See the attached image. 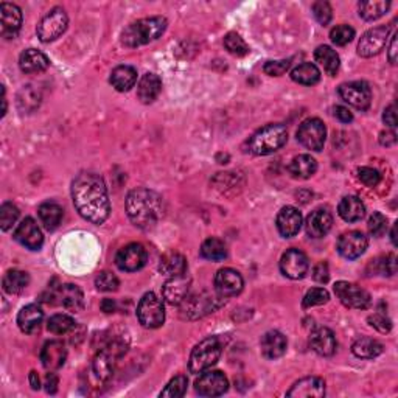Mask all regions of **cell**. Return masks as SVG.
Listing matches in <instances>:
<instances>
[{"instance_id": "cell-1", "label": "cell", "mask_w": 398, "mask_h": 398, "mask_svg": "<svg viewBox=\"0 0 398 398\" xmlns=\"http://www.w3.org/2000/svg\"><path fill=\"white\" fill-rule=\"evenodd\" d=\"M72 199L79 215L92 224L105 223L111 213L106 184L95 173H82L72 182Z\"/></svg>"}, {"instance_id": "cell-2", "label": "cell", "mask_w": 398, "mask_h": 398, "mask_svg": "<svg viewBox=\"0 0 398 398\" xmlns=\"http://www.w3.org/2000/svg\"><path fill=\"white\" fill-rule=\"evenodd\" d=\"M126 212L138 229H151L162 216V201L158 193L147 188H136L126 198Z\"/></svg>"}, {"instance_id": "cell-3", "label": "cell", "mask_w": 398, "mask_h": 398, "mask_svg": "<svg viewBox=\"0 0 398 398\" xmlns=\"http://www.w3.org/2000/svg\"><path fill=\"white\" fill-rule=\"evenodd\" d=\"M166 30V19L160 16L145 17L136 21L125 28L122 33V44L125 47L134 49L159 39Z\"/></svg>"}, {"instance_id": "cell-4", "label": "cell", "mask_w": 398, "mask_h": 398, "mask_svg": "<svg viewBox=\"0 0 398 398\" xmlns=\"http://www.w3.org/2000/svg\"><path fill=\"white\" fill-rule=\"evenodd\" d=\"M286 140L288 131L284 125H266L249 138L247 148L256 156H268L279 151L285 145Z\"/></svg>"}, {"instance_id": "cell-5", "label": "cell", "mask_w": 398, "mask_h": 398, "mask_svg": "<svg viewBox=\"0 0 398 398\" xmlns=\"http://www.w3.org/2000/svg\"><path fill=\"white\" fill-rule=\"evenodd\" d=\"M223 345L218 338H207L193 349L190 355L188 369L192 373H203L207 369L215 366L220 360Z\"/></svg>"}, {"instance_id": "cell-6", "label": "cell", "mask_w": 398, "mask_h": 398, "mask_svg": "<svg viewBox=\"0 0 398 398\" xmlns=\"http://www.w3.org/2000/svg\"><path fill=\"white\" fill-rule=\"evenodd\" d=\"M126 349H128V345L125 344L123 339H114L106 347L98 351L94 358V362H92V369H94V373L98 380L108 382L112 377L115 362H117L119 358L123 356Z\"/></svg>"}, {"instance_id": "cell-7", "label": "cell", "mask_w": 398, "mask_h": 398, "mask_svg": "<svg viewBox=\"0 0 398 398\" xmlns=\"http://www.w3.org/2000/svg\"><path fill=\"white\" fill-rule=\"evenodd\" d=\"M137 319L145 328H159L165 322V308L154 293H147L137 305Z\"/></svg>"}, {"instance_id": "cell-8", "label": "cell", "mask_w": 398, "mask_h": 398, "mask_svg": "<svg viewBox=\"0 0 398 398\" xmlns=\"http://www.w3.org/2000/svg\"><path fill=\"white\" fill-rule=\"evenodd\" d=\"M69 25V17L66 14V11L56 7L53 10H50L47 14H45L41 22L38 25V38L41 39L42 42H51L61 36L62 33L67 30Z\"/></svg>"}, {"instance_id": "cell-9", "label": "cell", "mask_w": 398, "mask_h": 398, "mask_svg": "<svg viewBox=\"0 0 398 398\" xmlns=\"http://www.w3.org/2000/svg\"><path fill=\"white\" fill-rule=\"evenodd\" d=\"M327 129L319 119H308L299 126L297 140L302 147L311 151H321L325 145Z\"/></svg>"}, {"instance_id": "cell-10", "label": "cell", "mask_w": 398, "mask_h": 398, "mask_svg": "<svg viewBox=\"0 0 398 398\" xmlns=\"http://www.w3.org/2000/svg\"><path fill=\"white\" fill-rule=\"evenodd\" d=\"M334 294H336L344 307L347 308L366 310L371 307V294L362 290L361 286L350 284V282H338L334 285Z\"/></svg>"}, {"instance_id": "cell-11", "label": "cell", "mask_w": 398, "mask_h": 398, "mask_svg": "<svg viewBox=\"0 0 398 398\" xmlns=\"http://www.w3.org/2000/svg\"><path fill=\"white\" fill-rule=\"evenodd\" d=\"M339 95L358 111H366L372 103V90L364 82H353L339 86Z\"/></svg>"}, {"instance_id": "cell-12", "label": "cell", "mask_w": 398, "mask_h": 398, "mask_svg": "<svg viewBox=\"0 0 398 398\" xmlns=\"http://www.w3.org/2000/svg\"><path fill=\"white\" fill-rule=\"evenodd\" d=\"M147 249L138 243H131L122 247L115 256V264H117L119 269L126 271V273H134V271L142 269L147 264Z\"/></svg>"}, {"instance_id": "cell-13", "label": "cell", "mask_w": 398, "mask_h": 398, "mask_svg": "<svg viewBox=\"0 0 398 398\" xmlns=\"http://www.w3.org/2000/svg\"><path fill=\"white\" fill-rule=\"evenodd\" d=\"M195 389L201 397H220L227 392L229 382L220 371H204L195 382Z\"/></svg>"}, {"instance_id": "cell-14", "label": "cell", "mask_w": 398, "mask_h": 398, "mask_svg": "<svg viewBox=\"0 0 398 398\" xmlns=\"http://www.w3.org/2000/svg\"><path fill=\"white\" fill-rule=\"evenodd\" d=\"M389 38L388 27H375L362 34V38L358 42V55L362 58H372L382 51Z\"/></svg>"}, {"instance_id": "cell-15", "label": "cell", "mask_w": 398, "mask_h": 398, "mask_svg": "<svg viewBox=\"0 0 398 398\" xmlns=\"http://www.w3.org/2000/svg\"><path fill=\"white\" fill-rule=\"evenodd\" d=\"M182 303V317L186 319H198V317L209 314L210 311H215L221 305L215 296L206 293L192 297L187 296Z\"/></svg>"}, {"instance_id": "cell-16", "label": "cell", "mask_w": 398, "mask_h": 398, "mask_svg": "<svg viewBox=\"0 0 398 398\" xmlns=\"http://www.w3.org/2000/svg\"><path fill=\"white\" fill-rule=\"evenodd\" d=\"M245 280L238 271L232 268H224L218 271L215 275V288L218 296L226 299V297H235L243 291Z\"/></svg>"}, {"instance_id": "cell-17", "label": "cell", "mask_w": 398, "mask_h": 398, "mask_svg": "<svg viewBox=\"0 0 398 398\" xmlns=\"http://www.w3.org/2000/svg\"><path fill=\"white\" fill-rule=\"evenodd\" d=\"M367 236L360 230H350L345 232L338 240V252L347 260H355L361 257L367 249Z\"/></svg>"}, {"instance_id": "cell-18", "label": "cell", "mask_w": 398, "mask_h": 398, "mask_svg": "<svg viewBox=\"0 0 398 398\" xmlns=\"http://www.w3.org/2000/svg\"><path fill=\"white\" fill-rule=\"evenodd\" d=\"M308 258L302 251L290 249L280 258V271L288 279L299 280L308 273Z\"/></svg>"}, {"instance_id": "cell-19", "label": "cell", "mask_w": 398, "mask_h": 398, "mask_svg": "<svg viewBox=\"0 0 398 398\" xmlns=\"http://www.w3.org/2000/svg\"><path fill=\"white\" fill-rule=\"evenodd\" d=\"M14 240L30 251H39L44 245V235L33 218L22 220L14 232Z\"/></svg>"}, {"instance_id": "cell-20", "label": "cell", "mask_w": 398, "mask_h": 398, "mask_svg": "<svg viewBox=\"0 0 398 398\" xmlns=\"http://www.w3.org/2000/svg\"><path fill=\"white\" fill-rule=\"evenodd\" d=\"M22 27V11L14 3H0V33L3 38L13 39Z\"/></svg>"}, {"instance_id": "cell-21", "label": "cell", "mask_w": 398, "mask_h": 398, "mask_svg": "<svg viewBox=\"0 0 398 398\" xmlns=\"http://www.w3.org/2000/svg\"><path fill=\"white\" fill-rule=\"evenodd\" d=\"M190 285H192V279L187 275V273L181 275H173L164 285V299L170 305H181L188 296Z\"/></svg>"}, {"instance_id": "cell-22", "label": "cell", "mask_w": 398, "mask_h": 398, "mask_svg": "<svg viewBox=\"0 0 398 398\" xmlns=\"http://www.w3.org/2000/svg\"><path fill=\"white\" fill-rule=\"evenodd\" d=\"M302 227V213L296 207L286 206L277 215V229L282 236L291 238L296 236Z\"/></svg>"}, {"instance_id": "cell-23", "label": "cell", "mask_w": 398, "mask_h": 398, "mask_svg": "<svg viewBox=\"0 0 398 398\" xmlns=\"http://www.w3.org/2000/svg\"><path fill=\"white\" fill-rule=\"evenodd\" d=\"M286 395L297 398H321L325 395V383L319 377H305L294 383Z\"/></svg>"}, {"instance_id": "cell-24", "label": "cell", "mask_w": 398, "mask_h": 398, "mask_svg": "<svg viewBox=\"0 0 398 398\" xmlns=\"http://www.w3.org/2000/svg\"><path fill=\"white\" fill-rule=\"evenodd\" d=\"M333 226V216L332 213L327 209H317L314 212H311L307 223H305V227H307V234L311 238H322L325 236Z\"/></svg>"}, {"instance_id": "cell-25", "label": "cell", "mask_w": 398, "mask_h": 398, "mask_svg": "<svg viewBox=\"0 0 398 398\" xmlns=\"http://www.w3.org/2000/svg\"><path fill=\"white\" fill-rule=\"evenodd\" d=\"M310 345L317 355L321 356H332L336 351V338L334 333L327 327H319L311 333Z\"/></svg>"}, {"instance_id": "cell-26", "label": "cell", "mask_w": 398, "mask_h": 398, "mask_svg": "<svg viewBox=\"0 0 398 398\" xmlns=\"http://www.w3.org/2000/svg\"><path fill=\"white\" fill-rule=\"evenodd\" d=\"M67 358L66 345L61 341H49L41 350V361L42 366L47 371H58L64 366Z\"/></svg>"}, {"instance_id": "cell-27", "label": "cell", "mask_w": 398, "mask_h": 398, "mask_svg": "<svg viewBox=\"0 0 398 398\" xmlns=\"http://www.w3.org/2000/svg\"><path fill=\"white\" fill-rule=\"evenodd\" d=\"M260 345H262V353L264 358H268V360H277V358L285 355L288 341L284 333H280L277 330H271L263 334Z\"/></svg>"}, {"instance_id": "cell-28", "label": "cell", "mask_w": 398, "mask_h": 398, "mask_svg": "<svg viewBox=\"0 0 398 398\" xmlns=\"http://www.w3.org/2000/svg\"><path fill=\"white\" fill-rule=\"evenodd\" d=\"M49 66H50L49 58L45 56L42 51H39L36 49H27L25 51H22L21 53L19 67H21V71L27 75L47 71Z\"/></svg>"}, {"instance_id": "cell-29", "label": "cell", "mask_w": 398, "mask_h": 398, "mask_svg": "<svg viewBox=\"0 0 398 398\" xmlns=\"http://www.w3.org/2000/svg\"><path fill=\"white\" fill-rule=\"evenodd\" d=\"M56 299L58 303L69 311H73V313H77L84 307V294L77 285H61L56 291Z\"/></svg>"}, {"instance_id": "cell-30", "label": "cell", "mask_w": 398, "mask_h": 398, "mask_svg": "<svg viewBox=\"0 0 398 398\" xmlns=\"http://www.w3.org/2000/svg\"><path fill=\"white\" fill-rule=\"evenodd\" d=\"M44 321V311L38 305L30 303L22 308L17 314V325L24 333L32 334L39 330Z\"/></svg>"}, {"instance_id": "cell-31", "label": "cell", "mask_w": 398, "mask_h": 398, "mask_svg": "<svg viewBox=\"0 0 398 398\" xmlns=\"http://www.w3.org/2000/svg\"><path fill=\"white\" fill-rule=\"evenodd\" d=\"M160 90H162V82H160L158 75L145 73L137 86L138 100L145 103V105H149V103H153L159 97Z\"/></svg>"}, {"instance_id": "cell-32", "label": "cell", "mask_w": 398, "mask_h": 398, "mask_svg": "<svg viewBox=\"0 0 398 398\" xmlns=\"http://www.w3.org/2000/svg\"><path fill=\"white\" fill-rule=\"evenodd\" d=\"M338 213L344 221L356 223L366 216V206L358 196H345L339 203Z\"/></svg>"}, {"instance_id": "cell-33", "label": "cell", "mask_w": 398, "mask_h": 398, "mask_svg": "<svg viewBox=\"0 0 398 398\" xmlns=\"http://www.w3.org/2000/svg\"><path fill=\"white\" fill-rule=\"evenodd\" d=\"M109 82L119 92H128L137 83V71L131 66H119L112 71Z\"/></svg>"}, {"instance_id": "cell-34", "label": "cell", "mask_w": 398, "mask_h": 398, "mask_svg": "<svg viewBox=\"0 0 398 398\" xmlns=\"http://www.w3.org/2000/svg\"><path fill=\"white\" fill-rule=\"evenodd\" d=\"M159 269L162 271L164 274L170 275V277L186 274L187 273V260H186V257L182 256V253L170 251V252L164 253L162 258H160Z\"/></svg>"}, {"instance_id": "cell-35", "label": "cell", "mask_w": 398, "mask_h": 398, "mask_svg": "<svg viewBox=\"0 0 398 398\" xmlns=\"http://www.w3.org/2000/svg\"><path fill=\"white\" fill-rule=\"evenodd\" d=\"M38 215L45 229L55 230L62 221L64 210H62V207L60 204L50 203L49 201V203L41 204V207H39V210H38Z\"/></svg>"}, {"instance_id": "cell-36", "label": "cell", "mask_w": 398, "mask_h": 398, "mask_svg": "<svg viewBox=\"0 0 398 398\" xmlns=\"http://www.w3.org/2000/svg\"><path fill=\"white\" fill-rule=\"evenodd\" d=\"M288 170H290V175L293 177L308 179L316 173L317 162H316V159L311 158L310 154H301L293 159V162Z\"/></svg>"}, {"instance_id": "cell-37", "label": "cell", "mask_w": 398, "mask_h": 398, "mask_svg": "<svg viewBox=\"0 0 398 398\" xmlns=\"http://www.w3.org/2000/svg\"><path fill=\"white\" fill-rule=\"evenodd\" d=\"M314 58L330 77H334L338 73L341 61H339V55L332 47H328V45H319L314 51Z\"/></svg>"}, {"instance_id": "cell-38", "label": "cell", "mask_w": 398, "mask_h": 398, "mask_svg": "<svg viewBox=\"0 0 398 398\" xmlns=\"http://www.w3.org/2000/svg\"><path fill=\"white\" fill-rule=\"evenodd\" d=\"M351 351L358 358H364V360H373L383 353V345L377 339L372 338H360L356 339L351 345Z\"/></svg>"}, {"instance_id": "cell-39", "label": "cell", "mask_w": 398, "mask_h": 398, "mask_svg": "<svg viewBox=\"0 0 398 398\" xmlns=\"http://www.w3.org/2000/svg\"><path fill=\"white\" fill-rule=\"evenodd\" d=\"M291 78H293V82H296L299 84L313 86L316 83H319L321 71L316 67V64H311V62H303V64H299L297 67L293 69Z\"/></svg>"}, {"instance_id": "cell-40", "label": "cell", "mask_w": 398, "mask_h": 398, "mask_svg": "<svg viewBox=\"0 0 398 398\" xmlns=\"http://www.w3.org/2000/svg\"><path fill=\"white\" fill-rule=\"evenodd\" d=\"M30 284V275L25 271L11 269L3 277V290L8 294H19Z\"/></svg>"}, {"instance_id": "cell-41", "label": "cell", "mask_w": 398, "mask_h": 398, "mask_svg": "<svg viewBox=\"0 0 398 398\" xmlns=\"http://www.w3.org/2000/svg\"><path fill=\"white\" fill-rule=\"evenodd\" d=\"M226 256H227L226 245L218 238H207L203 246H201V257L206 258V260L220 262L224 260Z\"/></svg>"}, {"instance_id": "cell-42", "label": "cell", "mask_w": 398, "mask_h": 398, "mask_svg": "<svg viewBox=\"0 0 398 398\" xmlns=\"http://www.w3.org/2000/svg\"><path fill=\"white\" fill-rule=\"evenodd\" d=\"M390 2H384V0H377V2H361L360 3V16L366 21H377L380 17L386 14L389 10Z\"/></svg>"}, {"instance_id": "cell-43", "label": "cell", "mask_w": 398, "mask_h": 398, "mask_svg": "<svg viewBox=\"0 0 398 398\" xmlns=\"http://www.w3.org/2000/svg\"><path fill=\"white\" fill-rule=\"evenodd\" d=\"M75 327H77V324H75V319L69 314L51 316L49 319V324H47L49 332H51L53 334H66L69 332H72Z\"/></svg>"}, {"instance_id": "cell-44", "label": "cell", "mask_w": 398, "mask_h": 398, "mask_svg": "<svg viewBox=\"0 0 398 398\" xmlns=\"http://www.w3.org/2000/svg\"><path fill=\"white\" fill-rule=\"evenodd\" d=\"M224 47L227 49L229 53H232L235 56H245L249 53V47L247 44L243 41V38L236 33H227L224 36Z\"/></svg>"}, {"instance_id": "cell-45", "label": "cell", "mask_w": 398, "mask_h": 398, "mask_svg": "<svg viewBox=\"0 0 398 398\" xmlns=\"http://www.w3.org/2000/svg\"><path fill=\"white\" fill-rule=\"evenodd\" d=\"M19 220V209L13 203H3L0 207V227L2 230H10Z\"/></svg>"}, {"instance_id": "cell-46", "label": "cell", "mask_w": 398, "mask_h": 398, "mask_svg": "<svg viewBox=\"0 0 398 398\" xmlns=\"http://www.w3.org/2000/svg\"><path fill=\"white\" fill-rule=\"evenodd\" d=\"M187 377L184 375H177L171 380V382L165 386V389L160 392V397H166V398H179L184 397L187 390Z\"/></svg>"}, {"instance_id": "cell-47", "label": "cell", "mask_w": 398, "mask_h": 398, "mask_svg": "<svg viewBox=\"0 0 398 398\" xmlns=\"http://www.w3.org/2000/svg\"><path fill=\"white\" fill-rule=\"evenodd\" d=\"M355 38V30L350 25H336L330 32V39L334 45H339V47H344L349 42L353 41Z\"/></svg>"}, {"instance_id": "cell-48", "label": "cell", "mask_w": 398, "mask_h": 398, "mask_svg": "<svg viewBox=\"0 0 398 398\" xmlns=\"http://www.w3.org/2000/svg\"><path fill=\"white\" fill-rule=\"evenodd\" d=\"M330 301V294L325 288H311V290L305 294L303 297V308L317 307V305H324Z\"/></svg>"}, {"instance_id": "cell-49", "label": "cell", "mask_w": 398, "mask_h": 398, "mask_svg": "<svg viewBox=\"0 0 398 398\" xmlns=\"http://www.w3.org/2000/svg\"><path fill=\"white\" fill-rule=\"evenodd\" d=\"M120 285V282L117 277H115L112 273H109V271H103L97 275L95 279V286L97 290L100 291H105V293H111V291H117V288Z\"/></svg>"}, {"instance_id": "cell-50", "label": "cell", "mask_w": 398, "mask_h": 398, "mask_svg": "<svg viewBox=\"0 0 398 398\" xmlns=\"http://www.w3.org/2000/svg\"><path fill=\"white\" fill-rule=\"evenodd\" d=\"M367 227L372 236L380 238V236H383L386 234V230H388V218H386L383 213L375 212L371 216V220H369Z\"/></svg>"}, {"instance_id": "cell-51", "label": "cell", "mask_w": 398, "mask_h": 398, "mask_svg": "<svg viewBox=\"0 0 398 398\" xmlns=\"http://www.w3.org/2000/svg\"><path fill=\"white\" fill-rule=\"evenodd\" d=\"M313 14L316 17V21L319 22L321 25H327L330 24L332 21V16H333V11L332 7L328 2H324V0H321V2H316L313 3Z\"/></svg>"}, {"instance_id": "cell-52", "label": "cell", "mask_w": 398, "mask_h": 398, "mask_svg": "<svg viewBox=\"0 0 398 398\" xmlns=\"http://www.w3.org/2000/svg\"><path fill=\"white\" fill-rule=\"evenodd\" d=\"M291 66V60H282V61H268L264 64L263 71L269 77H282V75L288 72Z\"/></svg>"}, {"instance_id": "cell-53", "label": "cell", "mask_w": 398, "mask_h": 398, "mask_svg": "<svg viewBox=\"0 0 398 398\" xmlns=\"http://www.w3.org/2000/svg\"><path fill=\"white\" fill-rule=\"evenodd\" d=\"M377 271L382 275H394L397 273V257L394 253H389V256L378 258Z\"/></svg>"}, {"instance_id": "cell-54", "label": "cell", "mask_w": 398, "mask_h": 398, "mask_svg": "<svg viewBox=\"0 0 398 398\" xmlns=\"http://www.w3.org/2000/svg\"><path fill=\"white\" fill-rule=\"evenodd\" d=\"M358 177L367 187H377L382 181V175L377 170L369 169V166H362V169L358 170Z\"/></svg>"}, {"instance_id": "cell-55", "label": "cell", "mask_w": 398, "mask_h": 398, "mask_svg": "<svg viewBox=\"0 0 398 398\" xmlns=\"http://www.w3.org/2000/svg\"><path fill=\"white\" fill-rule=\"evenodd\" d=\"M367 321L380 333H389L392 330V321L383 313H373L372 316H369Z\"/></svg>"}, {"instance_id": "cell-56", "label": "cell", "mask_w": 398, "mask_h": 398, "mask_svg": "<svg viewBox=\"0 0 398 398\" xmlns=\"http://www.w3.org/2000/svg\"><path fill=\"white\" fill-rule=\"evenodd\" d=\"M313 279L317 284H327L330 279V271H328V264L325 262L317 263L313 269Z\"/></svg>"}, {"instance_id": "cell-57", "label": "cell", "mask_w": 398, "mask_h": 398, "mask_svg": "<svg viewBox=\"0 0 398 398\" xmlns=\"http://www.w3.org/2000/svg\"><path fill=\"white\" fill-rule=\"evenodd\" d=\"M333 114H334V117H336L341 123H350L351 120H353V115H351V112L349 111V109L344 108V106L334 108Z\"/></svg>"}, {"instance_id": "cell-58", "label": "cell", "mask_w": 398, "mask_h": 398, "mask_svg": "<svg viewBox=\"0 0 398 398\" xmlns=\"http://www.w3.org/2000/svg\"><path fill=\"white\" fill-rule=\"evenodd\" d=\"M383 120L384 123L389 126V128L394 129L397 126V112H395V105H390L389 108L384 109V114H383Z\"/></svg>"}, {"instance_id": "cell-59", "label": "cell", "mask_w": 398, "mask_h": 398, "mask_svg": "<svg viewBox=\"0 0 398 398\" xmlns=\"http://www.w3.org/2000/svg\"><path fill=\"white\" fill-rule=\"evenodd\" d=\"M397 32L392 34L390 38V45H389V51H388V58L390 61V64H397Z\"/></svg>"}, {"instance_id": "cell-60", "label": "cell", "mask_w": 398, "mask_h": 398, "mask_svg": "<svg viewBox=\"0 0 398 398\" xmlns=\"http://www.w3.org/2000/svg\"><path fill=\"white\" fill-rule=\"evenodd\" d=\"M45 390H47L49 394H55L58 390V378L55 373H49L47 378H45Z\"/></svg>"}, {"instance_id": "cell-61", "label": "cell", "mask_w": 398, "mask_h": 398, "mask_svg": "<svg viewBox=\"0 0 398 398\" xmlns=\"http://www.w3.org/2000/svg\"><path fill=\"white\" fill-rule=\"evenodd\" d=\"M380 142H382V145L384 147H390L394 145L397 142V136L394 131H389V132H382V137H380Z\"/></svg>"}, {"instance_id": "cell-62", "label": "cell", "mask_w": 398, "mask_h": 398, "mask_svg": "<svg viewBox=\"0 0 398 398\" xmlns=\"http://www.w3.org/2000/svg\"><path fill=\"white\" fill-rule=\"evenodd\" d=\"M101 310L105 311V313H114L115 302L112 301V299H105V301L101 302Z\"/></svg>"}, {"instance_id": "cell-63", "label": "cell", "mask_w": 398, "mask_h": 398, "mask_svg": "<svg viewBox=\"0 0 398 398\" xmlns=\"http://www.w3.org/2000/svg\"><path fill=\"white\" fill-rule=\"evenodd\" d=\"M30 386H32V389H34V390L41 389V380H39L38 373L34 371L30 372Z\"/></svg>"}]
</instances>
